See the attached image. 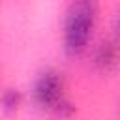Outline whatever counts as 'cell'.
Returning a JSON list of instances; mask_svg holds the SVG:
<instances>
[{"label": "cell", "instance_id": "1", "mask_svg": "<svg viewBox=\"0 0 120 120\" xmlns=\"http://www.w3.org/2000/svg\"><path fill=\"white\" fill-rule=\"evenodd\" d=\"M99 26L98 0H69L62 13L60 49L68 58L84 56Z\"/></svg>", "mask_w": 120, "mask_h": 120}, {"label": "cell", "instance_id": "4", "mask_svg": "<svg viewBox=\"0 0 120 120\" xmlns=\"http://www.w3.org/2000/svg\"><path fill=\"white\" fill-rule=\"evenodd\" d=\"M24 101H26V98H24L21 88L6 86L0 92V112L6 114V116H15L24 107Z\"/></svg>", "mask_w": 120, "mask_h": 120}, {"label": "cell", "instance_id": "2", "mask_svg": "<svg viewBox=\"0 0 120 120\" xmlns=\"http://www.w3.org/2000/svg\"><path fill=\"white\" fill-rule=\"evenodd\" d=\"M28 98L34 109L41 114L69 118L77 112V105L69 96L68 79L64 71L54 66H45L34 75Z\"/></svg>", "mask_w": 120, "mask_h": 120}, {"label": "cell", "instance_id": "3", "mask_svg": "<svg viewBox=\"0 0 120 120\" xmlns=\"http://www.w3.org/2000/svg\"><path fill=\"white\" fill-rule=\"evenodd\" d=\"M84 58H88V66L103 77L114 75L118 69V36H116V24L112 26V34L94 39L92 45L86 49Z\"/></svg>", "mask_w": 120, "mask_h": 120}]
</instances>
